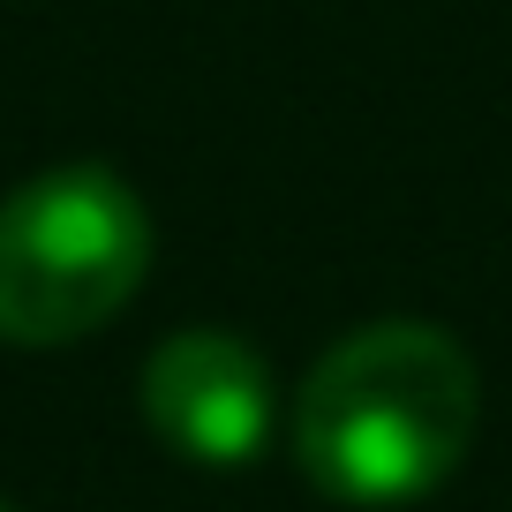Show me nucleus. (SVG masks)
<instances>
[{
    "label": "nucleus",
    "mask_w": 512,
    "mask_h": 512,
    "mask_svg": "<svg viewBox=\"0 0 512 512\" xmlns=\"http://www.w3.org/2000/svg\"><path fill=\"white\" fill-rule=\"evenodd\" d=\"M0 512H16V505H8V497H0Z\"/></svg>",
    "instance_id": "4"
},
{
    "label": "nucleus",
    "mask_w": 512,
    "mask_h": 512,
    "mask_svg": "<svg viewBox=\"0 0 512 512\" xmlns=\"http://www.w3.org/2000/svg\"><path fill=\"white\" fill-rule=\"evenodd\" d=\"M482 422L475 362L452 332L384 317L347 332L294 392V460L332 505L392 512L445 490Z\"/></svg>",
    "instance_id": "1"
},
{
    "label": "nucleus",
    "mask_w": 512,
    "mask_h": 512,
    "mask_svg": "<svg viewBox=\"0 0 512 512\" xmlns=\"http://www.w3.org/2000/svg\"><path fill=\"white\" fill-rule=\"evenodd\" d=\"M151 272V211L106 166H53L0 196V339L68 347Z\"/></svg>",
    "instance_id": "2"
},
{
    "label": "nucleus",
    "mask_w": 512,
    "mask_h": 512,
    "mask_svg": "<svg viewBox=\"0 0 512 512\" xmlns=\"http://www.w3.org/2000/svg\"><path fill=\"white\" fill-rule=\"evenodd\" d=\"M144 422L196 467H249L279 437L272 362L234 332H174L144 362Z\"/></svg>",
    "instance_id": "3"
}]
</instances>
